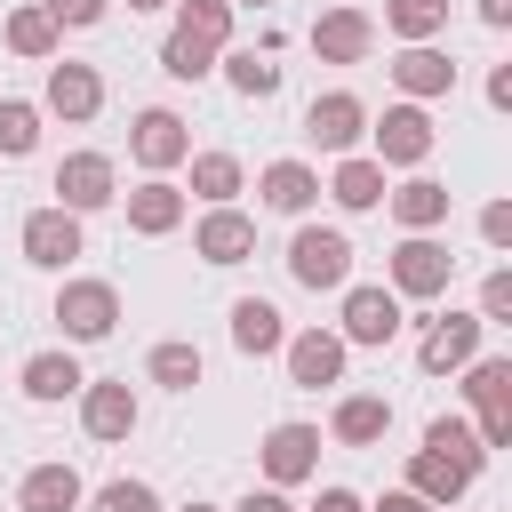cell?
I'll use <instances>...</instances> for the list:
<instances>
[{"label":"cell","mask_w":512,"mask_h":512,"mask_svg":"<svg viewBox=\"0 0 512 512\" xmlns=\"http://www.w3.org/2000/svg\"><path fill=\"white\" fill-rule=\"evenodd\" d=\"M448 280H456V256L432 232H400V248L384 256V288L400 304H432V296H448Z\"/></svg>","instance_id":"1"},{"label":"cell","mask_w":512,"mask_h":512,"mask_svg":"<svg viewBox=\"0 0 512 512\" xmlns=\"http://www.w3.org/2000/svg\"><path fill=\"white\" fill-rule=\"evenodd\" d=\"M464 400H472V432H480V448L496 456V448H512V360H488V352H472L464 368Z\"/></svg>","instance_id":"2"},{"label":"cell","mask_w":512,"mask_h":512,"mask_svg":"<svg viewBox=\"0 0 512 512\" xmlns=\"http://www.w3.org/2000/svg\"><path fill=\"white\" fill-rule=\"evenodd\" d=\"M368 144H376V152H368L376 168H424V160H432V144H440V128H432V112H424V104H408V96H400V104H384V112L368 120Z\"/></svg>","instance_id":"3"},{"label":"cell","mask_w":512,"mask_h":512,"mask_svg":"<svg viewBox=\"0 0 512 512\" xmlns=\"http://www.w3.org/2000/svg\"><path fill=\"white\" fill-rule=\"evenodd\" d=\"M288 280L312 288V296H336V288L352 280V240H344L336 224H296V240H288Z\"/></svg>","instance_id":"4"},{"label":"cell","mask_w":512,"mask_h":512,"mask_svg":"<svg viewBox=\"0 0 512 512\" xmlns=\"http://www.w3.org/2000/svg\"><path fill=\"white\" fill-rule=\"evenodd\" d=\"M56 328H64V344H104L120 328V288L112 280H64L56 288Z\"/></svg>","instance_id":"5"},{"label":"cell","mask_w":512,"mask_h":512,"mask_svg":"<svg viewBox=\"0 0 512 512\" xmlns=\"http://www.w3.org/2000/svg\"><path fill=\"white\" fill-rule=\"evenodd\" d=\"M336 296H344V312H336V336H344V344H368V352H384V344L400 336V296H392L384 280H360V288L344 280Z\"/></svg>","instance_id":"6"},{"label":"cell","mask_w":512,"mask_h":512,"mask_svg":"<svg viewBox=\"0 0 512 512\" xmlns=\"http://www.w3.org/2000/svg\"><path fill=\"white\" fill-rule=\"evenodd\" d=\"M184 152H192V128H184L168 104H144V112L128 120V160H136L144 176H168V168H184Z\"/></svg>","instance_id":"7"},{"label":"cell","mask_w":512,"mask_h":512,"mask_svg":"<svg viewBox=\"0 0 512 512\" xmlns=\"http://www.w3.org/2000/svg\"><path fill=\"white\" fill-rule=\"evenodd\" d=\"M112 200H120V168H112V152H64V160H56V208L96 216V208H112Z\"/></svg>","instance_id":"8"},{"label":"cell","mask_w":512,"mask_h":512,"mask_svg":"<svg viewBox=\"0 0 512 512\" xmlns=\"http://www.w3.org/2000/svg\"><path fill=\"white\" fill-rule=\"evenodd\" d=\"M280 360H288V384H296V392H320V384H344L352 344H344L336 328H296V336L280 344Z\"/></svg>","instance_id":"9"},{"label":"cell","mask_w":512,"mask_h":512,"mask_svg":"<svg viewBox=\"0 0 512 512\" xmlns=\"http://www.w3.org/2000/svg\"><path fill=\"white\" fill-rule=\"evenodd\" d=\"M72 400H80V432H88V440H104V448H112V440H128V432H136V416H144V408H136V392H128V376H88Z\"/></svg>","instance_id":"10"},{"label":"cell","mask_w":512,"mask_h":512,"mask_svg":"<svg viewBox=\"0 0 512 512\" xmlns=\"http://www.w3.org/2000/svg\"><path fill=\"white\" fill-rule=\"evenodd\" d=\"M304 136L320 144V152H360V136H368V104L352 96V88H328V96H312L304 104Z\"/></svg>","instance_id":"11"},{"label":"cell","mask_w":512,"mask_h":512,"mask_svg":"<svg viewBox=\"0 0 512 512\" xmlns=\"http://www.w3.org/2000/svg\"><path fill=\"white\" fill-rule=\"evenodd\" d=\"M256 464H264L272 488H304L320 472V424H272L264 448H256Z\"/></svg>","instance_id":"12"},{"label":"cell","mask_w":512,"mask_h":512,"mask_svg":"<svg viewBox=\"0 0 512 512\" xmlns=\"http://www.w3.org/2000/svg\"><path fill=\"white\" fill-rule=\"evenodd\" d=\"M16 240H24V264H40V272H64V264L88 248V240H80V216H72V208H56V200H48V208H32Z\"/></svg>","instance_id":"13"},{"label":"cell","mask_w":512,"mask_h":512,"mask_svg":"<svg viewBox=\"0 0 512 512\" xmlns=\"http://www.w3.org/2000/svg\"><path fill=\"white\" fill-rule=\"evenodd\" d=\"M368 48H376V16L368 8H328V16H312V56L320 64H368Z\"/></svg>","instance_id":"14"},{"label":"cell","mask_w":512,"mask_h":512,"mask_svg":"<svg viewBox=\"0 0 512 512\" xmlns=\"http://www.w3.org/2000/svg\"><path fill=\"white\" fill-rule=\"evenodd\" d=\"M392 88H400L408 104H432V96L456 88V56H448L440 40H408V48L392 56Z\"/></svg>","instance_id":"15"},{"label":"cell","mask_w":512,"mask_h":512,"mask_svg":"<svg viewBox=\"0 0 512 512\" xmlns=\"http://www.w3.org/2000/svg\"><path fill=\"white\" fill-rule=\"evenodd\" d=\"M40 112H56V120H72V128H80V120H96V112H104V72H96V64H72V56H64V64H48Z\"/></svg>","instance_id":"16"},{"label":"cell","mask_w":512,"mask_h":512,"mask_svg":"<svg viewBox=\"0 0 512 512\" xmlns=\"http://www.w3.org/2000/svg\"><path fill=\"white\" fill-rule=\"evenodd\" d=\"M192 256H200V264H248V256H256V216L232 208V200L208 208V216L192 224Z\"/></svg>","instance_id":"17"},{"label":"cell","mask_w":512,"mask_h":512,"mask_svg":"<svg viewBox=\"0 0 512 512\" xmlns=\"http://www.w3.org/2000/svg\"><path fill=\"white\" fill-rule=\"evenodd\" d=\"M472 352H480V312L424 320V336H416V368H424V376H456Z\"/></svg>","instance_id":"18"},{"label":"cell","mask_w":512,"mask_h":512,"mask_svg":"<svg viewBox=\"0 0 512 512\" xmlns=\"http://www.w3.org/2000/svg\"><path fill=\"white\" fill-rule=\"evenodd\" d=\"M448 184L440 176H408V184H384V208H392V224L400 232H440L448 224Z\"/></svg>","instance_id":"19"},{"label":"cell","mask_w":512,"mask_h":512,"mask_svg":"<svg viewBox=\"0 0 512 512\" xmlns=\"http://www.w3.org/2000/svg\"><path fill=\"white\" fill-rule=\"evenodd\" d=\"M184 216H192V200H184V184H168V176H144V184L128 192V232H144V240H168Z\"/></svg>","instance_id":"20"},{"label":"cell","mask_w":512,"mask_h":512,"mask_svg":"<svg viewBox=\"0 0 512 512\" xmlns=\"http://www.w3.org/2000/svg\"><path fill=\"white\" fill-rule=\"evenodd\" d=\"M256 200H264L272 216H312V200H320V168H304V160H272V168L256 176Z\"/></svg>","instance_id":"21"},{"label":"cell","mask_w":512,"mask_h":512,"mask_svg":"<svg viewBox=\"0 0 512 512\" xmlns=\"http://www.w3.org/2000/svg\"><path fill=\"white\" fill-rule=\"evenodd\" d=\"M288 344V320H280V304L272 296H240L232 304V352H248V360H272Z\"/></svg>","instance_id":"22"},{"label":"cell","mask_w":512,"mask_h":512,"mask_svg":"<svg viewBox=\"0 0 512 512\" xmlns=\"http://www.w3.org/2000/svg\"><path fill=\"white\" fill-rule=\"evenodd\" d=\"M320 192H328L344 216H368V208H384V168H376L368 152H344V160H336V176H328Z\"/></svg>","instance_id":"23"},{"label":"cell","mask_w":512,"mask_h":512,"mask_svg":"<svg viewBox=\"0 0 512 512\" xmlns=\"http://www.w3.org/2000/svg\"><path fill=\"white\" fill-rule=\"evenodd\" d=\"M328 432H336L344 448H376V440L392 432V400H384V392H344L336 416H328Z\"/></svg>","instance_id":"24"},{"label":"cell","mask_w":512,"mask_h":512,"mask_svg":"<svg viewBox=\"0 0 512 512\" xmlns=\"http://www.w3.org/2000/svg\"><path fill=\"white\" fill-rule=\"evenodd\" d=\"M80 504H88V488L72 464H32L16 488V512H80Z\"/></svg>","instance_id":"25"},{"label":"cell","mask_w":512,"mask_h":512,"mask_svg":"<svg viewBox=\"0 0 512 512\" xmlns=\"http://www.w3.org/2000/svg\"><path fill=\"white\" fill-rule=\"evenodd\" d=\"M184 168H192V192L184 200H200V208H224V200L248 192V168L232 152H184Z\"/></svg>","instance_id":"26"},{"label":"cell","mask_w":512,"mask_h":512,"mask_svg":"<svg viewBox=\"0 0 512 512\" xmlns=\"http://www.w3.org/2000/svg\"><path fill=\"white\" fill-rule=\"evenodd\" d=\"M16 384H24V400H40V408H56V400H72V392H80L88 376H80V360H72V352H32Z\"/></svg>","instance_id":"27"},{"label":"cell","mask_w":512,"mask_h":512,"mask_svg":"<svg viewBox=\"0 0 512 512\" xmlns=\"http://www.w3.org/2000/svg\"><path fill=\"white\" fill-rule=\"evenodd\" d=\"M8 48H16L24 64H56L64 32H56V16H48L40 0H24V8H8Z\"/></svg>","instance_id":"28"},{"label":"cell","mask_w":512,"mask_h":512,"mask_svg":"<svg viewBox=\"0 0 512 512\" xmlns=\"http://www.w3.org/2000/svg\"><path fill=\"white\" fill-rule=\"evenodd\" d=\"M424 448H432V456H448V464H456V472H472V480L488 472V448H480V432H472L464 416H432V424H424Z\"/></svg>","instance_id":"29"},{"label":"cell","mask_w":512,"mask_h":512,"mask_svg":"<svg viewBox=\"0 0 512 512\" xmlns=\"http://www.w3.org/2000/svg\"><path fill=\"white\" fill-rule=\"evenodd\" d=\"M400 488H416L424 504H440V512H448V504H456V496L472 488V472H456L448 456H432V448H416V456H408V480H400Z\"/></svg>","instance_id":"30"},{"label":"cell","mask_w":512,"mask_h":512,"mask_svg":"<svg viewBox=\"0 0 512 512\" xmlns=\"http://www.w3.org/2000/svg\"><path fill=\"white\" fill-rule=\"evenodd\" d=\"M232 16H240L232 0H176V24H168V32H184V40H200V48L224 56V48H232Z\"/></svg>","instance_id":"31"},{"label":"cell","mask_w":512,"mask_h":512,"mask_svg":"<svg viewBox=\"0 0 512 512\" xmlns=\"http://www.w3.org/2000/svg\"><path fill=\"white\" fill-rule=\"evenodd\" d=\"M216 72H224V80H232V96H248V104L280 88V64H272V48H224V56H216Z\"/></svg>","instance_id":"32"},{"label":"cell","mask_w":512,"mask_h":512,"mask_svg":"<svg viewBox=\"0 0 512 512\" xmlns=\"http://www.w3.org/2000/svg\"><path fill=\"white\" fill-rule=\"evenodd\" d=\"M384 32L408 48V40H440L448 32V0H384Z\"/></svg>","instance_id":"33"},{"label":"cell","mask_w":512,"mask_h":512,"mask_svg":"<svg viewBox=\"0 0 512 512\" xmlns=\"http://www.w3.org/2000/svg\"><path fill=\"white\" fill-rule=\"evenodd\" d=\"M144 376L168 384V392H192V384H200V344H184V336L152 344V352H144Z\"/></svg>","instance_id":"34"},{"label":"cell","mask_w":512,"mask_h":512,"mask_svg":"<svg viewBox=\"0 0 512 512\" xmlns=\"http://www.w3.org/2000/svg\"><path fill=\"white\" fill-rule=\"evenodd\" d=\"M40 152V104L0 96V160H32Z\"/></svg>","instance_id":"35"},{"label":"cell","mask_w":512,"mask_h":512,"mask_svg":"<svg viewBox=\"0 0 512 512\" xmlns=\"http://www.w3.org/2000/svg\"><path fill=\"white\" fill-rule=\"evenodd\" d=\"M160 72H168V80H208V72H216V48L168 32V40H160Z\"/></svg>","instance_id":"36"},{"label":"cell","mask_w":512,"mask_h":512,"mask_svg":"<svg viewBox=\"0 0 512 512\" xmlns=\"http://www.w3.org/2000/svg\"><path fill=\"white\" fill-rule=\"evenodd\" d=\"M88 512H160V496H152V480H104L88 496Z\"/></svg>","instance_id":"37"},{"label":"cell","mask_w":512,"mask_h":512,"mask_svg":"<svg viewBox=\"0 0 512 512\" xmlns=\"http://www.w3.org/2000/svg\"><path fill=\"white\" fill-rule=\"evenodd\" d=\"M496 320H512V264H496L480 280V328H496Z\"/></svg>","instance_id":"38"},{"label":"cell","mask_w":512,"mask_h":512,"mask_svg":"<svg viewBox=\"0 0 512 512\" xmlns=\"http://www.w3.org/2000/svg\"><path fill=\"white\" fill-rule=\"evenodd\" d=\"M40 8L56 16V32H88V24L112 16V0H40Z\"/></svg>","instance_id":"39"},{"label":"cell","mask_w":512,"mask_h":512,"mask_svg":"<svg viewBox=\"0 0 512 512\" xmlns=\"http://www.w3.org/2000/svg\"><path fill=\"white\" fill-rule=\"evenodd\" d=\"M480 240H488L496 256L512 248V200H488V208H480Z\"/></svg>","instance_id":"40"},{"label":"cell","mask_w":512,"mask_h":512,"mask_svg":"<svg viewBox=\"0 0 512 512\" xmlns=\"http://www.w3.org/2000/svg\"><path fill=\"white\" fill-rule=\"evenodd\" d=\"M232 512H296V504H288V488H272V480H264V488H248Z\"/></svg>","instance_id":"41"},{"label":"cell","mask_w":512,"mask_h":512,"mask_svg":"<svg viewBox=\"0 0 512 512\" xmlns=\"http://www.w3.org/2000/svg\"><path fill=\"white\" fill-rule=\"evenodd\" d=\"M368 512H440V504H424V496H416V488H384V496H376V504H368Z\"/></svg>","instance_id":"42"},{"label":"cell","mask_w":512,"mask_h":512,"mask_svg":"<svg viewBox=\"0 0 512 512\" xmlns=\"http://www.w3.org/2000/svg\"><path fill=\"white\" fill-rule=\"evenodd\" d=\"M488 104H496V112H512V64H496V72H488Z\"/></svg>","instance_id":"43"},{"label":"cell","mask_w":512,"mask_h":512,"mask_svg":"<svg viewBox=\"0 0 512 512\" xmlns=\"http://www.w3.org/2000/svg\"><path fill=\"white\" fill-rule=\"evenodd\" d=\"M312 512H368V504H360L352 488H320V504H312Z\"/></svg>","instance_id":"44"},{"label":"cell","mask_w":512,"mask_h":512,"mask_svg":"<svg viewBox=\"0 0 512 512\" xmlns=\"http://www.w3.org/2000/svg\"><path fill=\"white\" fill-rule=\"evenodd\" d=\"M480 24H488V32H504V24H512V0H480Z\"/></svg>","instance_id":"45"},{"label":"cell","mask_w":512,"mask_h":512,"mask_svg":"<svg viewBox=\"0 0 512 512\" xmlns=\"http://www.w3.org/2000/svg\"><path fill=\"white\" fill-rule=\"evenodd\" d=\"M128 8H136V16H152V8H176V0H128Z\"/></svg>","instance_id":"46"},{"label":"cell","mask_w":512,"mask_h":512,"mask_svg":"<svg viewBox=\"0 0 512 512\" xmlns=\"http://www.w3.org/2000/svg\"><path fill=\"white\" fill-rule=\"evenodd\" d=\"M176 512H224V504H200V496H192V504H176Z\"/></svg>","instance_id":"47"},{"label":"cell","mask_w":512,"mask_h":512,"mask_svg":"<svg viewBox=\"0 0 512 512\" xmlns=\"http://www.w3.org/2000/svg\"><path fill=\"white\" fill-rule=\"evenodd\" d=\"M232 8H256V16H264V8H272V0H232Z\"/></svg>","instance_id":"48"},{"label":"cell","mask_w":512,"mask_h":512,"mask_svg":"<svg viewBox=\"0 0 512 512\" xmlns=\"http://www.w3.org/2000/svg\"><path fill=\"white\" fill-rule=\"evenodd\" d=\"M448 512H456V504H448Z\"/></svg>","instance_id":"49"}]
</instances>
